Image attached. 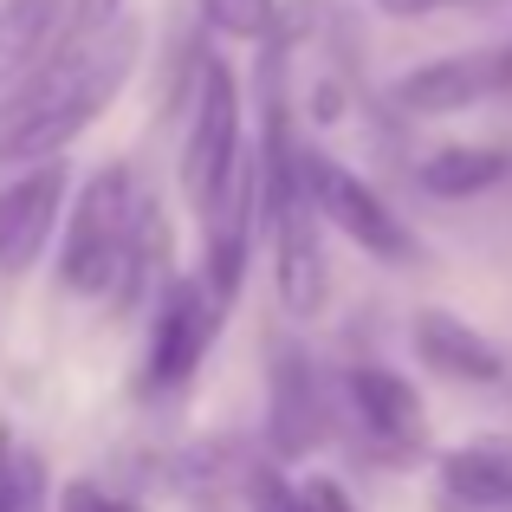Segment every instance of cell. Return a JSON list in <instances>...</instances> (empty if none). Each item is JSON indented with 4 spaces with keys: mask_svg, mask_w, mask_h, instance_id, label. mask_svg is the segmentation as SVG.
Masks as SVG:
<instances>
[{
    "mask_svg": "<svg viewBox=\"0 0 512 512\" xmlns=\"http://www.w3.org/2000/svg\"><path fill=\"white\" fill-rule=\"evenodd\" d=\"M143 59V26L130 20H111L104 33H85V39H65L7 104H0V163H59L117 98H124L130 72Z\"/></svg>",
    "mask_w": 512,
    "mask_h": 512,
    "instance_id": "obj_1",
    "label": "cell"
},
{
    "mask_svg": "<svg viewBox=\"0 0 512 512\" xmlns=\"http://www.w3.org/2000/svg\"><path fill=\"white\" fill-rule=\"evenodd\" d=\"M163 201L137 182L130 163H104L98 175H85L78 201L65 208V234H59V286L78 299H104L124 286L130 260L143 247V227Z\"/></svg>",
    "mask_w": 512,
    "mask_h": 512,
    "instance_id": "obj_2",
    "label": "cell"
},
{
    "mask_svg": "<svg viewBox=\"0 0 512 512\" xmlns=\"http://www.w3.org/2000/svg\"><path fill=\"white\" fill-rule=\"evenodd\" d=\"M247 163L240 143V85L227 72V59L201 52L195 59V104H188V137H182V195L195 208V221L227 195V182Z\"/></svg>",
    "mask_w": 512,
    "mask_h": 512,
    "instance_id": "obj_3",
    "label": "cell"
},
{
    "mask_svg": "<svg viewBox=\"0 0 512 512\" xmlns=\"http://www.w3.org/2000/svg\"><path fill=\"white\" fill-rule=\"evenodd\" d=\"M221 312L227 305L208 292V279L201 273H182L163 286V299H156L150 312V344H143V396H182L188 383H195L201 357L214 350L221 338Z\"/></svg>",
    "mask_w": 512,
    "mask_h": 512,
    "instance_id": "obj_4",
    "label": "cell"
},
{
    "mask_svg": "<svg viewBox=\"0 0 512 512\" xmlns=\"http://www.w3.org/2000/svg\"><path fill=\"white\" fill-rule=\"evenodd\" d=\"M305 188H312V201H318V214H325V227H338L344 240H357L370 260H383V266L415 260L409 221H402V214L389 208V201L376 195V188L363 182L357 169H344L338 156L305 150Z\"/></svg>",
    "mask_w": 512,
    "mask_h": 512,
    "instance_id": "obj_5",
    "label": "cell"
},
{
    "mask_svg": "<svg viewBox=\"0 0 512 512\" xmlns=\"http://www.w3.org/2000/svg\"><path fill=\"white\" fill-rule=\"evenodd\" d=\"M325 441H331V389L299 344L279 338L273 370H266V448H273V461H305Z\"/></svg>",
    "mask_w": 512,
    "mask_h": 512,
    "instance_id": "obj_6",
    "label": "cell"
},
{
    "mask_svg": "<svg viewBox=\"0 0 512 512\" xmlns=\"http://www.w3.org/2000/svg\"><path fill=\"white\" fill-rule=\"evenodd\" d=\"M500 91H512V39L480 52H448V59H428L396 78V104L409 117H454L500 98Z\"/></svg>",
    "mask_w": 512,
    "mask_h": 512,
    "instance_id": "obj_7",
    "label": "cell"
},
{
    "mask_svg": "<svg viewBox=\"0 0 512 512\" xmlns=\"http://www.w3.org/2000/svg\"><path fill=\"white\" fill-rule=\"evenodd\" d=\"M65 163H33L0 182V273H26L46 253L52 227H65Z\"/></svg>",
    "mask_w": 512,
    "mask_h": 512,
    "instance_id": "obj_8",
    "label": "cell"
},
{
    "mask_svg": "<svg viewBox=\"0 0 512 512\" xmlns=\"http://www.w3.org/2000/svg\"><path fill=\"white\" fill-rule=\"evenodd\" d=\"M409 344H415V357H422V370L448 376V383H474V389L506 383V357H500V344H493V338H480V331L467 325V318L441 312V305L415 312Z\"/></svg>",
    "mask_w": 512,
    "mask_h": 512,
    "instance_id": "obj_9",
    "label": "cell"
},
{
    "mask_svg": "<svg viewBox=\"0 0 512 512\" xmlns=\"http://www.w3.org/2000/svg\"><path fill=\"white\" fill-rule=\"evenodd\" d=\"M344 396L350 409H357L363 435L376 441V448H415L422 441V396H415V383L402 370H383V363H350L344 370Z\"/></svg>",
    "mask_w": 512,
    "mask_h": 512,
    "instance_id": "obj_10",
    "label": "cell"
},
{
    "mask_svg": "<svg viewBox=\"0 0 512 512\" xmlns=\"http://www.w3.org/2000/svg\"><path fill=\"white\" fill-rule=\"evenodd\" d=\"M441 500L467 512H512V435H474L441 454Z\"/></svg>",
    "mask_w": 512,
    "mask_h": 512,
    "instance_id": "obj_11",
    "label": "cell"
},
{
    "mask_svg": "<svg viewBox=\"0 0 512 512\" xmlns=\"http://www.w3.org/2000/svg\"><path fill=\"white\" fill-rule=\"evenodd\" d=\"M65 33V0H0V98L20 91Z\"/></svg>",
    "mask_w": 512,
    "mask_h": 512,
    "instance_id": "obj_12",
    "label": "cell"
},
{
    "mask_svg": "<svg viewBox=\"0 0 512 512\" xmlns=\"http://www.w3.org/2000/svg\"><path fill=\"white\" fill-rule=\"evenodd\" d=\"M506 175H512V156L500 143H448V150H435L422 169H415V182H422L428 195H441V201H467V195L500 188Z\"/></svg>",
    "mask_w": 512,
    "mask_h": 512,
    "instance_id": "obj_13",
    "label": "cell"
},
{
    "mask_svg": "<svg viewBox=\"0 0 512 512\" xmlns=\"http://www.w3.org/2000/svg\"><path fill=\"white\" fill-rule=\"evenodd\" d=\"M195 7L221 39H260L266 46L279 26V0H195Z\"/></svg>",
    "mask_w": 512,
    "mask_h": 512,
    "instance_id": "obj_14",
    "label": "cell"
},
{
    "mask_svg": "<svg viewBox=\"0 0 512 512\" xmlns=\"http://www.w3.org/2000/svg\"><path fill=\"white\" fill-rule=\"evenodd\" d=\"M33 506H39V467L13 454L0 435V512H33Z\"/></svg>",
    "mask_w": 512,
    "mask_h": 512,
    "instance_id": "obj_15",
    "label": "cell"
},
{
    "mask_svg": "<svg viewBox=\"0 0 512 512\" xmlns=\"http://www.w3.org/2000/svg\"><path fill=\"white\" fill-rule=\"evenodd\" d=\"M247 500H253V512H305L299 487H292V480L279 474V461H260V467H253V480H247Z\"/></svg>",
    "mask_w": 512,
    "mask_h": 512,
    "instance_id": "obj_16",
    "label": "cell"
},
{
    "mask_svg": "<svg viewBox=\"0 0 512 512\" xmlns=\"http://www.w3.org/2000/svg\"><path fill=\"white\" fill-rule=\"evenodd\" d=\"M59 512H143V506L124 500V493H111L104 480H65V487H59Z\"/></svg>",
    "mask_w": 512,
    "mask_h": 512,
    "instance_id": "obj_17",
    "label": "cell"
},
{
    "mask_svg": "<svg viewBox=\"0 0 512 512\" xmlns=\"http://www.w3.org/2000/svg\"><path fill=\"white\" fill-rule=\"evenodd\" d=\"M506 0H376L383 20H435V13H493Z\"/></svg>",
    "mask_w": 512,
    "mask_h": 512,
    "instance_id": "obj_18",
    "label": "cell"
},
{
    "mask_svg": "<svg viewBox=\"0 0 512 512\" xmlns=\"http://www.w3.org/2000/svg\"><path fill=\"white\" fill-rule=\"evenodd\" d=\"M299 500H305V512H357V506H350V493H344L331 474H312V480L299 487Z\"/></svg>",
    "mask_w": 512,
    "mask_h": 512,
    "instance_id": "obj_19",
    "label": "cell"
},
{
    "mask_svg": "<svg viewBox=\"0 0 512 512\" xmlns=\"http://www.w3.org/2000/svg\"><path fill=\"white\" fill-rule=\"evenodd\" d=\"M111 20H124V0H85V7H78V26H72V39H85V33H104Z\"/></svg>",
    "mask_w": 512,
    "mask_h": 512,
    "instance_id": "obj_20",
    "label": "cell"
},
{
    "mask_svg": "<svg viewBox=\"0 0 512 512\" xmlns=\"http://www.w3.org/2000/svg\"><path fill=\"white\" fill-rule=\"evenodd\" d=\"M441 512H467V506H454V500H441Z\"/></svg>",
    "mask_w": 512,
    "mask_h": 512,
    "instance_id": "obj_21",
    "label": "cell"
}]
</instances>
